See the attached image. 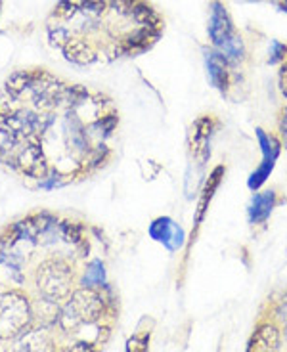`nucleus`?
<instances>
[{
  "label": "nucleus",
  "mask_w": 287,
  "mask_h": 352,
  "mask_svg": "<svg viewBox=\"0 0 287 352\" xmlns=\"http://www.w3.org/2000/svg\"><path fill=\"white\" fill-rule=\"evenodd\" d=\"M163 33V19L146 0H61L48 35L78 65L114 62L149 50Z\"/></svg>",
  "instance_id": "nucleus-1"
},
{
  "label": "nucleus",
  "mask_w": 287,
  "mask_h": 352,
  "mask_svg": "<svg viewBox=\"0 0 287 352\" xmlns=\"http://www.w3.org/2000/svg\"><path fill=\"white\" fill-rule=\"evenodd\" d=\"M29 324V305L18 295L10 293L0 300V339H12L25 331Z\"/></svg>",
  "instance_id": "nucleus-2"
},
{
  "label": "nucleus",
  "mask_w": 287,
  "mask_h": 352,
  "mask_svg": "<svg viewBox=\"0 0 287 352\" xmlns=\"http://www.w3.org/2000/svg\"><path fill=\"white\" fill-rule=\"evenodd\" d=\"M73 272L70 266L58 261L44 264L43 276H41V287L48 299H63L71 293Z\"/></svg>",
  "instance_id": "nucleus-3"
},
{
  "label": "nucleus",
  "mask_w": 287,
  "mask_h": 352,
  "mask_svg": "<svg viewBox=\"0 0 287 352\" xmlns=\"http://www.w3.org/2000/svg\"><path fill=\"white\" fill-rule=\"evenodd\" d=\"M257 138H259V144H261L262 150V165L249 178V188L251 190H257V188H261L266 182V178L272 173V168L276 165V159L279 155V144L274 136H266L262 132V129H257Z\"/></svg>",
  "instance_id": "nucleus-4"
},
{
  "label": "nucleus",
  "mask_w": 287,
  "mask_h": 352,
  "mask_svg": "<svg viewBox=\"0 0 287 352\" xmlns=\"http://www.w3.org/2000/svg\"><path fill=\"white\" fill-rule=\"evenodd\" d=\"M237 35L232 23V18L226 12V8L218 2L213 0L211 4V21H209V36L211 43L215 44L217 48H222L228 41H232Z\"/></svg>",
  "instance_id": "nucleus-5"
},
{
  "label": "nucleus",
  "mask_w": 287,
  "mask_h": 352,
  "mask_svg": "<svg viewBox=\"0 0 287 352\" xmlns=\"http://www.w3.org/2000/svg\"><path fill=\"white\" fill-rule=\"evenodd\" d=\"M149 236L156 239V241H159V243H163L169 251H176L184 243L182 228L173 219H167V217H161V219L151 222Z\"/></svg>",
  "instance_id": "nucleus-6"
},
{
  "label": "nucleus",
  "mask_w": 287,
  "mask_h": 352,
  "mask_svg": "<svg viewBox=\"0 0 287 352\" xmlns=\"http://www.w3.org/2000/svg\"><path fill=\"white\" fill-rule=\"evenodd\" d=\"M205 60H207V69H209V77L213 87H217L218 90L226 92L228 82H230L226 56L217 50V52H207Z\"/></svg>",
  "instance_id": "nucleus-7"
},
{
  "label": "nucleus",
  "mask_w": 287,
  "mask_h": 352,
  "mask_svg": "<svg viewBox=\"0 0 287 352\" xmlns=\"http://www.w3.org/2000/svg\"><path fill=\"white\" fill-rule=\"evenodd\" d=\"M274 207H276V192L268 190V192L257 194L251 199V205H249V222L251 224L266 222Z\"/></svg>",
  "instance_id": "nucleus-8"
},
{
  "label": "nucleus",
  "mask_w": 287,
  "mask_h": 352,
  "mask_svg": "<svg viewBox=\"0 0 287 352\" xmlns=\"http://www.w3.org/2000/svg\"><path fill=\"white\" fill-rule=\"evenodd\" d=\"M270 318H264L268 320L270 324L278 327L279 337H281V344L287 346V295H284L281 299H276L272 302V310H270Z\"/></svg>",
  "instance_id": "nucleus-9"
},
{
  "label": "nucleus",
  "mask_w": 287,
  "mask_h": 352,
  "mask_svg": "<svg viewBox=\"0 0 287 352\" xmlns=\"http://www.w3.org/2000/svg\"><path fill=\"white\" fill-rule=\"evenodd\" d=\"M272 48H274V52L270 50V63H278L279 60H284L287 56V46L286 44L278 43V41H274L272 43Z\"/></svg>",
  "instance_id": "nucleus-10"
},
{
  "label": "nucleus",
  "mask_w": 287,
  "mask_h": 352,
  "mask_svg": "<svg viewBox=\"0 0 287 352\" xmlns=\"http://www.w3.org/2000/svg\"><path fill=\"white\" fill-rule=\"evenodd\" d=\"M278 131H279V138H281V144L287 148V106L279 111Z\"/></svg>",
  "instance_id": "nucleus-11"
},
{
  "label": "nucleus",
  "mask_w": 287,
  "mask_h": 352,
  "mask_svg": "<svg viewBox=\"0 0 287 352\" xmlns=\"http://www.w3.org/2000/svg\"><path fill=\"white\" fill-rule=\"evenodd\" d=\"M279 88H281V94L287 98V62L279 69Z\"/></svg>",
  "instance_id": "nucleus-12"
}]
</instances>
